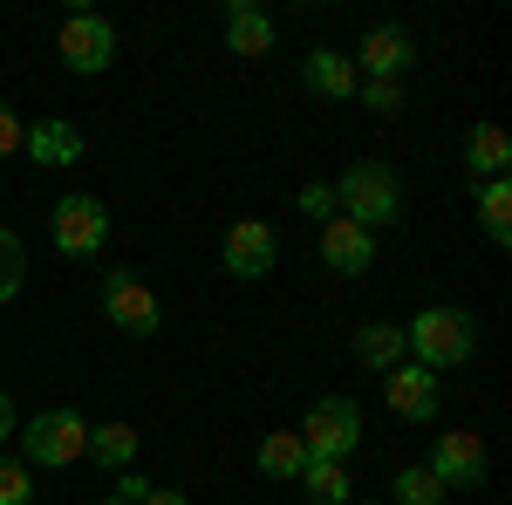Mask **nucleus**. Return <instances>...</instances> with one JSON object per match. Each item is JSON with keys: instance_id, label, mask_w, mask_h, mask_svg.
I'll list each match as a JSON object with an SVG mask.
<instances>
[{"instance_id": "nucleus-1", "label": "nucleus", "mask_w": 512, "mask_h": 505, "mask_svg": "<svg viewBox=\"0 0 512 505\" xmlns=\"http://www.w3.org/2000/svg\"><path fill=\"white\" fill-rule=\"evenodd\" d=\"M335 212L342 219H355L362 233H376V226H390L396 212H403V185H396V171L390 164H376V157H362V164H349L335 185Z\"/></svg>"}, {"instance_id": "nucleus-2", "label": "nucleus", "mask_w": 512, "mask_h": 505, "mask_svg": "<svg viewBox=\"0 0 512 505\" xmlns=\"http://www.w3.org/2000/svg\"><path fill=\"white\" fill-rule=\"evenodd\" d=\"M403 349H417V369H458V362H472L478 349V321L465 308H424L410 328H403Z\"/></svg>"}, {"instance_id": "nucleus-3", "label": "nucleus", "mask_w": 512, "mask_h": 505, "mask_svg": "<svg viewBox=\"0 0 512 505\" xmlns=\"http://www.w3.org/2000/svg\"><path fill=\"white\" fill-rule=\"evenodd\" d=\"M21 465H41V471H62L76 465V458H89V424H82L76 410H41L35 424L21 430Z\"/></svg>"}, {"instance_id": "nucleus-4", "label": "nucleus", "mask_w": 512, "mask_h": 505, "mask_svg": "<svg viewBox=\"0 0 512 505\" xmlns=\"http://www.w3.org/2000/svg\"><path fill=\"white\" fill-rule=\"evenodd\" d=\"M103 314H110V328H117V335H130V342H151V335L164 328L158 294H151V287H144L130 267L103 273Z\"/></svg>"}, {"instance_id": "nucleus-5", "label": "nucleus", "mask_w": 512, "mask_h": 505, "mask_svg": "<svg viewBox=\"0 0 512 505\" xmlns=\"http://www.w3.org/2000/svg\"><path fill=\"white\" fill-rule=\"evenodd\" d=\"M294 437H301V451H308V458L342 465L355 444H362V410H355L349 396H321L315 410H308V424L294 430Z\"/></svg>"}, {"instance_id": "nucleus-6", "label": "nucleus", "mask_w": 512, "mask_h": 505, "mask_svg": "<svg viewBox=\"0 0 512 505\" xmlns=\"http://www.w3.org/2000/svg\"><path fill=\"white\" fill-rule=\"evenodd\" d=\"M55 48H62V69H69V76H103V69L117 62V28H110L103 14L76 7V14H62Z\"/></svg>"}, {"instance_id": "nucleus-7", "label": "nucleus", "mask_w": 512, "mask_h": 505, "mask_svg": "<svg viewBox=\"0 0 512 505\" xmlns=\"http://www.w3.org/2000/svg\"><path fill=\"white\" fill-rule=\"evenodd\" d=\"M48 233H55V253H69V260H89V253H103V239H110V212H103V198L69 192L62 205H55Z\"/></svg>"}, {"instance_id": "nucleus-8", "label": "nucleus", "mask_w": 512, "mask_h": 505, "mask_svg": "<svg viewBox=\"0 0 512 505\" xmlns=\"http://www.w3.org/2000/svg\"><path fill=\"white\" fill-rule=\"evenodd\" d=\"M431 478L444 485V492H472L478 478H485V437H472V430H444L431 451Z\"/></svg>"}, {"instance_id": "nucleus-9", "label": "nucleus", "mask_w": 512, "mask_h": 505, "mask_svg": "<svg viewBox=\"0 0 512 505\" xmlns=\"http://www.w3.org/2000/svg\"><path fill=\"white\" fill-rule=\"evenodd\" d=\"M274 253H280V239L267 219H239L233 233H226V273L233 280H260V273H274Z\"/></svg>"}, {"instance_id": "nucleus-10", "label": "nucleus", "mask_w": 512, "mask_h": 505, "mask_svg": "<svg viewBox=\"0 0 512 505\" xmlns=\"http://www.w3.org/2000/svg\"><path fill=\"white\" fill-rule=\"evenodd\" d=\"M410 62H417V35H410V28L390 21V28H369V35H362V76L369 82H396Z\"/></svg>"}, {"instance_id": "nucleus-11", "label": "nucleus", "mask_w": 512, "mask_h": 505, "mask_svg": "<svg viewBox=\"0 0 512 505\" xmlns=\"http://www.w3.org/2000/svg\"><path fill=\"white\" fill-rule=\"evenodd\" d=\"M383 396H390L396 417H410V424L437 417V376H431V369H417V362H396L390 376H383Z\"/></svg>"}, {"instance_id": "nucleus-12", "label": "nucleus", "mask_w": 512, "mask_h": 505, "mask_svg": "<svg viewBox=\"0 0 512 505\" xmlns=\"http://www.w3.org/2000/svg\"><path fill=\"white\" fill-rule=\"evenodd\" d=\"M321 260H328L335 273H369L376 233H362L355 219H328V226H321Z\"/></svg>"}, {"instance_id": "nucleus-13", "label": "nucleus", "mask_w": 512, "mask_h": 505, "mask_svg": "<svg viewBox=\"0 0 512 505\" xmlns=\"http://www.w3.org/2000/svg\"><path fill=\"white\" fill-rule=\"evenodd\" d=\"M308 89H315V96H328V103H349L355 89H362L355 55H342V48H308Z\"/></svg>"}, {"instance_id": "nucleus-14", "label": "nucleus", "mask_w": 512, "mask_h": 505, "mask_svg": "<svg viewBox=\"0 0 512 505\" xmlns=\"http://www.w3.org/2000/svg\"><path fill=\"white\" fill-rule=\"evenodd\" d=\"M21 151L35 157V164H76L82 157V130L76 123H62V117H41L28 137H21Z\"/></svg>"}, {"instance_id": "nucleus-15", "label": "nucleus", "mask_w": 512, "mask_h": 505, "mask_svg": "<svg viewBox=\"0 0 512 505\" xmlns=\"http://www.w3.org/2000/svg\"><path fill=\"white\" fill-rule=\"evenodd\" d=\"M226 48L246 55V62H253V55H267V48H274V21H267L253 0H233V7H226Z\"/></svg>"}, {"instance_id": "nucleus-16", "label": "nucleus", "mask_w": 512, "mask_h": 505, "mask_svg": "<svg viewBox=\"0 0 512 505\" xmlns=\"http://www.w3.org/2000/svg\"><path fill=\"white\" fill-rule=\"evenodd\" d=\"M465 164H472V178H506L512 137L499 123H472V130H465Z\"/></svg>"}, {"instance_id": "nucleus-17", "label": "nucleus", "mask_w": 512, "mask_h": 505, "mask_svg": "<svg viewBox=\"0 0 512 505\" xmlns=\"http://www.w3.org/2000/svg\"><path fill=\"white\" fill-rule=\"evenodd\" d=\"M403 328H396V321H362V328H355V362H362V369H383V376H390L396 362H403Z\"/></svg>"}, {"instance_id": "nucleus-18", "label": "nucleus", "mask_w": 512, "mask_h": 505, "mask_svg": "<svg viewBox=\"0 0 512 505\" xmlns=\"http://www.w3.org/2000/svg\"><path fill=\"white\" fill-rule=\"evenodd\" d=\"M294 485L308 492V505H355V499H349V492H355V485H349V471H342V465H328V458H308Z\"/></svg>"}, {"instance_id": "nucleus-19", "label": "nucleus", "mask_w": 512, "mask_h": 505, "mask_svg": "<svg viewBox=\"0 0 512 505\" xmlns=\"http://www.w3.org/2000/svg\"><path fill=\"white\" fill-rule=\"evenodd\" d=\"M478 226L492 246H512V185L506 178H485V192H478Z\"/></svg>"}, {"instance_id": "nucleus-20", "label": "nucleus", "mask_w": 512, "mask_h": 505, "mask_svg": "<svg viewBox=\"0 0 512 505\" xmlns=\"http://www.w3.org/2000/svg\"><path fill=\"white\" fill-rule=\"evenodd\" d=\"M89 458L110 471H130V458H137V430L130 424H96L89 430Z\"/></svg>"}, {"instance_id": "nucleus-21", "label": "nucleus", "mask_w": 512, "mask_h": 505, "mask_svg": "<svg viewBox=\"0 0 512 505\" xmlns=\"http://www.w3.org/2000/svg\"><path fill=\"white\" fill-rule=\"evenodd\" d=\"M301 465H308V451H301V437H294V430L260 437V471H267V478H301Z\"/></svg>"}, {"instance_id": "nucleus-22", "label": "nucleus", "mask_w": 512, "mask_h": 505, "mask_svg": "<svg viewBox=\"0 0 512 505\" xmlns=\"http://www.w3.org/2000/svg\"><path fill=\"white\" fill-rule=\"evenodd\" d=\"M390 492H396V505H437V499H444V485L431 478V465L396 471V485H390Z\"/></svg>"}, {"instance_id": "nucleus-23", "label": "nucleus", "mask_w": 512, "mask_h": 505, "mask_svg": "<svg viewBox=\"0 0 512 505\" xmlns=\"http://www.w3.org/2000/svg\"><path fill=\"white\" fill-rule=\"evenodd\" d=\"M21 280H28V253H21V239L0 233V308L21 294Z\"/></svg>"}, {"instance_id": "nucleus-24", "label": "nucleus", "mask_w": 512, "mask_h": 505, "mask_svg": "<svg viewBox=\"0 0 512 505\" xmlns=\"http://www.w3.org/2000/svg\"><path fill=\"white\" fill-rule=\"evenodd\" d=\"M35 499V471L21 458H0V505H28Z\"/></svg>"}, {"instance_id": "nucleus-25", "label": "nucleus", "mask_w": 512, "mask_h": 505, "mask_svg": "<svg viewBox=\"0 0 512 505\" xmlns=\"http://www.w3.org/2000/svg\"><path fill=\"white\" fill-rule=\"evenodd\" d=\"M362 110L396 117V110H403V82H362Z\"/></svg>"}, {"instance_id": "nucleus-26", "label": "nucleus", "mask_w": 512, "mask_h": 505, "mask_svg": "<svg viewBox=\"0 0 512 505\" xmlns=\"http://www.w3.org/2000/svg\"><path fill=\"white\" fill-rule=\"evenodd\" d=\"M21 137H28V123L14 117V110H7V96H0V157H14V151H21Z\"/></svg>"}, {"instance_id": "nucleus-27", "label": "nucleus", "mask_w": 512, "mask_h": 505, "mask_svg": "<svg viewBox=\"0 0 512 505\" xmlns=\"http://www.w3.org/2000/svg\"><path fill=\"white\" fill-rule=\"evenodd\" d=\"M301 212H315V219H342V212H335V192H328V185H301Z\"/></svg>"}, {"instance_id": "nucleus-28", "label": "nucleus", "mask_w": 512, "mask_h": 505, "mask_svg": "<svg viewBox=\"0 0 512 505\" xmlns=\"http://www.w3.org/2000/svg\"><path fill=\"white\" fill-rule=\"evenodd\" d=\"M110 499H123V505H144V499H151V485H144L137 471H123V478H117V492H110Z\"/></svg>"}, {"instance_id": "nucleus-29", "label": "nucleus", "mask_w": 512, "mask_h": 505, "mask_svg": "<svg viewBox=\"0 0 512 505\" xmlns=\"http://www.w3.org/2000/svg\"><path fill=\"white\" fill-rule=\"evenodd\" d=\"M7 437H14V396L0 389V444H7Z\"/></svg>"}, {"instance_id": "nucleus-30", "label": "nucleus", "mask_w": 512, "mask_h": 505, "mask_svg": "<svg viewBox=\"0 0 512 505\" xmlns=\"http://www.w3.org/2000/svg\"><path fill=\"white\" fill-rule=\"evenodd\" d=\"M144 505H192V499H185V492H158V485H151V499H144Z\"/></svg>"}, {"instance_id": "nucleus-31", "label": "nucleus", "mask_w": 512, "mask_h": 505, "mask_svg": "<svg viewBox=\"0 0 512 505\" xmlns=\"http://www.w3.org/2000/svg\"><path fill=\"white\" fill-rule=\"evenodd\" d=\"M89 505H123V499H110V492H103V499H89Z\"/></svg>"}, {"instance_id": "nucleus-32", "label": "nucleus", "mask_w": 512, "mask_h": 505, "mask_svg": "<svg viewBox=\"0 0 512 505\" xmlns=\"http://www.w3.org/2000/svg\"><path fill=\"white\" fill-rule=\"evenodd\" d=\"M362 505H369V499H362Z\"/></svg>"}]
</instances>
